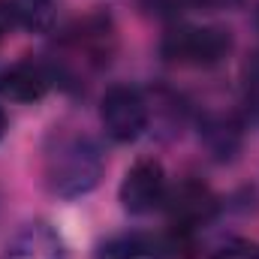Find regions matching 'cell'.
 <instances>
[{
  "instance_id": "7",
  "label": "cell",
  "mask_w": 259,
  "mask_h": 259,
  "mask_svg": "<svg viewBox=\"0 0 259 259\" xmlns=\"http://www.w3.org/2000/svg\"><path fill=\"white\" fill-rule=\"evenodd\" d=\"M52 72L36 61H18L0 75V94L12 103H36L49 94Z\"/></svg>"
},
{
  "instance_id": "6",
  "label": "cell",
  "mask_w": 259,
  "mask_h": 259,
  "mask_svg": "<svg viewBox=\"0 0 259 259\" xmlns=\"http://www.w3.org/2000/svg\"><path fill=\"white\" fill-rule=\"evenodd\" d=\"M0 259H66V244L52 223L30 220L6 241Z\"/></svg>"
},
{
  "instance_id": "14",
  "label": "cell",
  "mask_w": 259,
  "mask_h": 259,
  "mask_svg": "<svg viewBox=\"0 0 259 259\" xmlns=\"http://www.w3.org/2000/svg\"><path fill=\"white\" fill-rule=\"evenodd\" d=\"M3 133H6V115H3V109H0V139H3Z\"/></svg>"
},
{
  "instance_id": "9",
  "label": "cell",
  "mask_w": 259,
  "mask_h": 259,
  "mask_svg": "<svg viewBox=\"0 0 259 259\" xmlns=\"http://www.w3.org/2000/svg\"><path fill=\"white\" fill-rule=\"evenodd\" d=\"M160 247L148 235H121L100 247L97 259H157Z\"/></svg>"
},
{
  "instance_id": "3",
  "label": "cell",
  "mask_w": 259,
  "mask_h": 259,
  "mask_svg": "<svg viewBox=\"0 0 259 259\" xmlns=\"http://www.w3.org/2000/svg\"><path fill=\"white\" fill-rule=\"evenodd\" d=\"M100 121L115 142H136L148 127V103L130 84H112L100 100Z\"/></svg>"
},
{
  "instance_id": "11",
  "label": "cell",
  "mask_w": 259,
  "mask_h": 259,
  "mask_svg": "<svg viewBox=\"0 0 259 259\" xmlns=\"http://www.w3.org/2000/svg\"><path fill=\"white\" fill-rule=\"evenodd\" d=\"M244 75H247V84L259 88V52H253V55H250V61L244 64Z\"/></svg>"
},
{
  "instance_id": "15",
  "label": "cell",
  "mask_w": 259,
  "mask_h": 259,
  "mask_svg": "<svg viewBox=\"0 0 259 259\" xmlns=\"http://www.w3.org/2000/svg\"><path fill=\"white\" fill-rule=\"evenodd\" d=\"M0 202H3V196H0Z\"/></svg>"
},
{
  "instance_id": "13",
  "label": "cell",
  "mask_w": 259,
  "mask_h": 259,
  "mask_svg": "<svg viewBox=\"0 0 259 259\" xmlns=\"http://www.w3.org/2000/svg\"><path fill=\"white\" fill-rule=\"evenodd\" d=\"M6 30H9V18H6V12L0 9V42H3V36H6Z\"/></svg>"
},
{
  "instance_id": "1",
  "label": "cell",
  "mask_w": 259,
  "mask_h": 259,
  "mask_svg": "<svg viewBox=\"0 0 259 259\" xmlns=\"http://www.w3.org/2000/svg\"><path fill=\"white\" fill-rule=\"evenodd\" d=\"M106 172V160L100 145L91 136L81 133H61L52 139L42 163L46 187L49 193L61 199H75V196L91 193Z\"/></svg>"
},
{
  "instance_id": "8",
  "label": "cell",
  "mask_w": 259,
  "mask_h": 259,
  "mask_svg": "<svg viewBox=\"0 0 259 259\" xmlns=\"http://www.w3.org/2000/svg\"><path fill=\"white\" fill-rule=\"evenodd\" d=\"M9 24H18L33 33H46L55 24V0H0Z\"/></svg>"
},
{
  "instance_id": "10",
  "label": "cell",
  "mask_w": 259,
  "mask_h": 259,
  "mask_svg": "<svg viewBox=\"0 0 259 259\" xmlns=\"http://www.w3.org/2000/svg\"><path fill=\"white\" fill-rule=\"evenodd\" d=\"M217 259H259V247L256 244H247V241H235V244L223 247Z\"/></svg>"
},
{
  "instance_id": "4",
  "label": "cell",
  "mask_w": 259,
  "mask_h": 259,
  "mask_svg": "<svg viewBox=\"0 0 259 259\" xmlns=\"http://www.w3.org/2000/svg\"><path fill=\"white\" fill-rule=\"evenodd\" d=\"M166 172L163 163L154 157H142L127 169L118 199L130 214H151L154 208H160L166 202Z\"/></svg>"
},
{
  "instance_id": "5",
  "label": "cell",
  "mask_w": 259,
  "mask_h": 259,
  "mask_svg": "<svg viewBox=\"0 0 259 259\" xmlns=\"http://www.w3.org/2000/svg\"><path fill=\"white\" fill-rule=\"evenodd\" d=\"M166 205L175 229L181 232H190L217 214V196L202 181H181L172 193H166Z\"/></svg>"
},
{
  "instance_id": "2",
  "label": "cell",
  "mask_w": 259,
  "mask_h": 259,
  "mask_svg": "<svg viewBox=\"0 0 259 259\" xmlns=\"http://www.w3.org/2000/svg\"><path fill=\"white\" fill-rule=\"evenodd\" d=\"M160 52L178 66H217L232 52V33L214 24H184L163 36Z\"/></svg>"
},
{
  "instance_id": "12",
  "label": "cell",
  "mask_w": 259,
  "mask_h": 259,
  "mask_svg": "<svg viewBox=\"0 0 259 259\" xmlns=\"http://www.w3.org/2000/svg\"><path fill=\"white\" fill-rule=\"evenodd\" d=\"M196 3L205 9H238L244 0H196Z\"/></svg>"
}]
</instances>
